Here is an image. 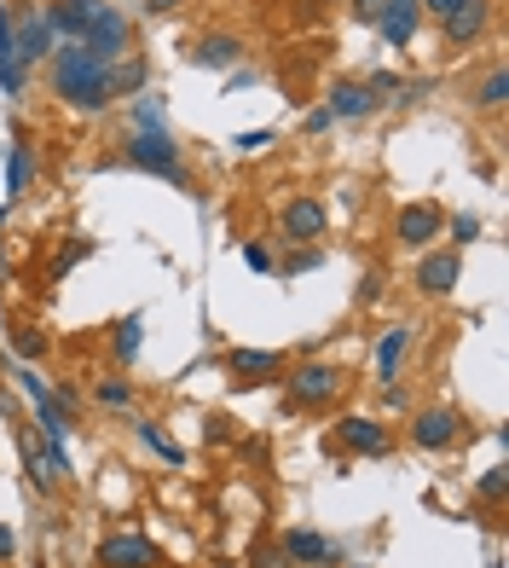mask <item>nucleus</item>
<instances>
[{
  "instance_id": "f03ea898",
  "label": "nucleus",
  "mask_w": 509,
  "mask_h": 568,
  "mask_svg": "<svg viewBox=\"0 0 509 568\" xmlns=\"http://www.w3.org/2000/svg\"><path fill=\"white\" fill-rule=\"evenodd\" d=\"M122 163L139 169V174H156V180L185 186V163H180V146H174L169 128H133L122 140Z\"/></svg>"
},
{
  "instance_id": "dca6fc26",
  "label": "nucleus",
  "mask_w": 509,
  "mask_h": 568,
  "mask_svg": "<svg viewBox=\"0 0 509 568\" xmlns=\"http://www.w3.org/2000/svg\"><path fill=\"white\" fill-rule=\"evenodd\" d=\"M23 87H30V71H23V58L12 47V12H7V0H0V94H7V105L23 99Z\"/></svg>"
},
{
  "instance_id": "49530a36",
  "label": "nucleus",
  "mask_w": 509,
  "mask_h": 568,
  "mask_svg": "<svg viewBox=\"0 0 509 568\" xmlns=\"http://www.w3.org/2000/svg\"><path fill=\"white\" fill-rule=\"evenodd\" d=\"M307 7H336V0H307Z\"/></svg>"
},
{
  "instance_id": "412c9836",
  "label": "nucleus",
  "mask_w": 509,
  "mask_h": 568,
  "mask_svg": "<svg viewBox=\"0 0 509 568\" xmlns=\"http://www.w3.org/2000/svg\"><path fill=\"white\" fill-rule=\"evenodd\" d=\"M30 174H35V151H30V133L12 128V146H7V203H18L30 192Z\"/></svg>"
},
{
  "instance_id": "f257e3e1",
  "label": "nucleus",
  "mask_w": 509,
  "mask_h": 568,
  "mask_svg": "<svg viewBox=\"0 0 509 568\" xmlns=\"http://www.w3.org/2000/svg\"><path fill=\"white\" fill-rule=\"evenodd\" d=\"M46 71H53V94L82 110V117H99V110H110V64H99L82 41H58L53 53H46Z\"/></svg>"
},
{
  "instance_id": "7c9ffc66",
  "label": "nucleus",
  "mask_w": 509,
  "mask_h": 568,
  "mask_svg": "<svg viewBox=\"0 0 509 568\" xmlns=\"http://www.w3.org/2000/svg\"><path fill=\"white\" fill-rule=\"evenodd\" d=\"M503 493H509V464H492L475 482V499H486V505H503Z\"/></svg>"
},
{
  "instance_id": "9d476101",
  "label": "nucleus",
  "mask_w": 509,
  "mask_h": 568,
  "mask_svg": "<svg viewBox=\"0 0 509 568\" xmlns=\"http://www.w3.org/2000/svg\"><path fill=\"white\" fill-rule=\"evenodd\" d=\"M416 297H452L457 290V279H463V249H423V256H416Z\"/></svg>"
},
{
  "instance_id": "bb28decb",
  "label": "nucleus",
  "mask_w": 509,
  "mask_h": 568,
  "mask_svg": "<svg viewBox=\"0 0 509 568\" xmlns=\"http://www.w3.org/2000/svg\"><path fill=\"white\" fill-rule=\"evenodd\" d=\"M18 447H23V470H30V487H35V493H53L58 482H53V470H46V459H41V441H35L23 424H18Z\"/></svg>"
},
{
  "instance_id": "a211bd4d",
  "label": "nucleus",
  "mask_w": 509,
  "mask_h": 568,
  "mask_svg": "<svg viewBox=\"0 0 509 568\" xmlns=\"http://www.w3.org/2000/svg\"><path fill=\"white\" fill-rule=\"evenodd\" d=\"M324 110H331L336 122H365V117H377V99L365 94V82H331V99H324Z\"/></svg>"
},
{
  "instance_id": "b1692460",
  "label": "nucleus",
  "mask_w": 509,
  "mask_h": 568,
  "mask_svg": "<svg viewBox=\"0 0 509 568\" xmlns=\"http://www.w3.org/2000/svg\"><path fill=\"white\" fill-rule=\"evenodd\" d=\"M133 436H139V447H145V452H156L162 464H185L180 441H174V436H169V429H162L156 418H133Z\"/></svg>"
},
{
  "instance_id": "f704fd0d",
  "label": "nucleus",
  "mask_w": 509,
  "mask_h": 568,
  "mask_svg": "<svg viewBox=\"0 0 509 568\" xmlns=\"http://www.w3.org/2000/svg\"><path fill=\"white\" fill-rule=\"evenodd\" d=\"M12 383H18V389L30 395V400H46V395H53V389H46V377H41L35 366H12Z\"/></svg>"
},
{
  "instance_id": "c756f323",
  "label": "nucleus",
  "mask_w": 509,
  "mask_h": 568,
  "mask_svg": "<svg viewBox=\"0 0 509 568\" xmlns=\"http://www.w3.org/2000/svg\"><path fill=\"white\" fill-rule=\"evenodd\" d=\"M128 122H133V128H169V110H162L156 94H139L133 110H128Z\"/></svg>"
},
{
  "instance_id": "a18cd8bd",
  "label": "nucleus",
  "mask_w": 509,
  "mask_h": 568,
  "mask_svg": "<svg viewBox=\"0 0 509 568\" xmlns=\"http://www.w3.org/2000/svg\"><path fill=\"white\" fill-rule=\"evenodd\" d=\"M382 406H393V412L405 406V389H400V383H388V389H382Z\"/></svg>"
},
{
  "instance_id": "e433bc0d",
  "label": "nucleus",
  "mask_w": 509,
  "mask_h": 568,
  "mask_svg": "<svg viewBox=\"0 0 509 568\" xmlns=\"http://www.w3.org/2000/svg\"><path fill=\"white\" fill-rule=\"evenodd\" d=\"M318 261H324V256H318V249H313V244H301V249H295V256H284V279H295V272H313Z\"/></svg>"
},
{
  "instance_id": "5701e85b",
  "label": "nucleus",
  "mask_w": 509,
  "mask_h": 568,
  "mask_svg": "<svg viewBox=\"0 0 509 568\" xmlns=\"http://www.w3.org/2000/svg\"><path fill=\"white\" fill-rule=\"evenodd\" d=\"M405 349H411V325H388L377 336V383H393L405 366Z\"/></svg>"
},
{
  "instance_id": "58836bf2",
  "label": "nucleus",
  "mask_w": 509,
  "mask_h": 568,
  "mask_svg": "<svg viewBox=\"0 0 509 568\" xmlns=\"http://www.w3.org/2000/svg\"><path fill=\"white\" fill-rule=\"evenodd\" d=\"M331 122H336L331 110H324V105H313L307 117H301V133H324V128H331Z\"/></svg>"
},
{
  "instance_id": "79ce46f5",
  "label": "nucleus",
  "mask_w": 509,
  "mask_h": 568,
  "mask_svg": "<svg viewBox=\"0 0 509 568\" xmlns=\"http://www.w3.org/2000/svg\"><path fill=\"white\" fill-rule=\"evenodd\" d=\"M18 557V534L7 528V522H0V562H12Z\"/></svg>"
},
{
  "instance_id": "423d86ee",
  "label": "nucleus",
  "mask_w": 509,
  "mask_h": 568,
  "mask_svg": "<svg viewBox=\"0 0 509 568\" xmlns=\"http://www.w3.org/2000/svg\"><path fill=\"white\" fill-rule=\"evenodd\" d=\"M336 452H354V459H388V452H393V429L377 424V418L347 412V418H336Z\"/></svg>"
},
{
  "instance_id": "2eb2a0df",
  "label": "nucleus",
  "mask_w": 509,
  "mask_h": 568,
  "mask_svg": "<svg viewBox=\"0 0 509 568\" xmlns=\"http://www.w3.org/2000/svg\"><path fill=\"white\" fill-rule=\"evenodd\" d=\"M377 30L388 47H411V35L423 30V0H382L377 7Z\"/></svg>"
},
{
  "instance_id": "0eeeda50",
  "label": "nucleus",
  "mask_w": 509,
  "mask_h": 568,
  "mask_svg": "<svg viewBox=\"0 0 509 568\" xmlns=\"http://www.w3.org/2000/svg\"><path fill=\"white\" fill-rule=\"evenodd\" d=\"M440 233H446V210H440V203H405V210L393 215V244H400V249H416V256H423V249H434Z\"/></svg>"
},
{
  "instance_id": "9b49d317",
  "label": "nucleus",
  "mask_w": 509,
  "mask_h": 568,
  "mask_svg": "<svg viewBox=\"0 0 509 568\" xmlns=\"http://www.w3.org/2000/svg\"><path fill=\"white\" fill-rule=\"evenodd\" d=\"M12 47L23 58V71H30V64H46V53H53V24H46L41 7H18L12 12Z\"/></svg>"
},
{
  "instance_id": "de8ad7c7",
  "label": "nucleus",
  "mask_w": 509,
  "mask_h": 568,
  "mask_svg": "<svg viewBox=\"0 0 509 568\" xmlns=\"http://www.w3.org/2000/svg\"><path fill=\"white\" fill-rule=\"evenodd\" d=\"M0 336H7V313H0Z\"/></svg>"
},
{
  "instance_id": "4468645a",
  "label": "nucleus",
  "mask_w": 509,
  "mask_h": 568,
  "mask_svg": "<svg viewBox=\"0 0 509 568\" xmlns=\"http://www.w3.org/2000/svg\"><path fill=\"white\" fill-rule=\"evenodd\" d=\"M411 447H423V452H446L457 436H463V418L452 412V406H423V412L411 418Z\"/></svg>"
},
{
  "instance_id": "aec40b11",
  "label": "nucleus",
  "mask_w": 509,
  "mask_h": 568,
  "mask_svg": "<svg viewBox=\"0 0 509 568\" xmlns=\"http://www.w3.org/2000/svg\"><path fill=\"white\" fill-rule=\"evenodd\" d=\"M151 87V58L145 53H122L110 64V99H139Z\"/></svg>"
},
{
  "instance_id": "cd10ccee",
  "label": "nucleus",
  "mask_w": 509,
  "mask_h": 568,
  "mask_svg": "<svg viewBox=\"0 0 509 568\" xmlns=\"http://www.w3.org/2000/svg\"><path fill=\"white\" fill-rule=\"evenodd\" d=\"M503 99H509V76H503V64H492V71L480 76V87H475V110H486V117H498L503 110Z\"/></svg>"
},
{
  "instance_id": "ddd939ff",
  "label": "nucleus",
  "mask_w": 509,
  "mask_h": 568,
  "mask_svg": "<svg viewBox=\"0 0 509 568\" xmlns=\"http://www.w3.org/2000/svg\"><path fill=\"white\" fill-rule=\"evenodd\" d=\"M93 562H99V568H156L162 551H156V539H145V534H105L99 551H93Z\"/></svg>"
},
{
  "instance_id": "a19ab883",
  "label": "nucleus",
  "mask_w": 509,
  "mask_h": 568,
  "mask_svg": "<svg viewBox=\"0 0 509 568\" xmlns=\"http://www.w3.org/2000/svg\"><path fill=\"white\" fill-rule=\"evenodd\" d=\"M180 7H185V0H139V12H151V18H169Z\"/></svg>"
},
{
  "instance_id": "20e7f679",
  "label": "nucleus",
  "mask_w": 509,
  "mask_h": 568,
  "mask_svg": "<svg viewBox=\"0 0 509 568\" xmlns=\"http://www.w3.org/2000/svg\"><path fill=\"white\" fill-rule=\"evenodd\" d=\"M82 47L99 58V64H116L122 53H133V24H128V12L105 0V7L93 12V24L82 30Z\"/></svg>"
},
{
  "instance_id": "f8f14e48",
  "label": "nucleus",
  "mask_w": 509,
  "mask_h": 568,
  "mask_svg": "<svg viewBox=\"0 0 509 568\" xmlns=\"http://www.w3.org/2000/svg\"><path fill=\"white\" fill-rule=\"evenodd\" d=\"M278 551L290 557V568H336V562H342V545L324 539L318 528H284Z\"/></svg>"
},
{
  "instance_id": "473e14b6",
  "label": "nucleus",
  "mask_w": 509,
  "mask_h": 568,
  "mask_svg": "<svg viewBox=\"0 0 509 568\" xmlns=\"http://www.w3.org/2000/svg\"><path fill=\"white\" fill-rule=\"evenodd\" d=\"M382 290H388V272H382V267H365V272H359L354 302H359V308H370V302H382Z\"/></svg>"
},
{
  "instance_id": "ea45409f",
  "label": "nucleus",
  "mask_w": 509,
  "mask_h": 568,
  "mask_svg": "<svg viewBox=\"0 0 509 568\" xmlns=\"http://www.w3.org/2000/svg\"><path fill=\"white\" fill-rule=\"evenodd\" d=\"M243 261H249L254 272H272V249H267V244H243Z\"/></svg>"
},
{
  "instance_id": "4be33fe9",
  "label": "nucleus",
  "mask_w": 509,
  "mask_h": 568,
  "mask_svg": "<svg viewBox=\"0 0 509 568\" xmlns=\"http://www.w3.org/2000/svg\"><path fill=\"white\" fill-rule=\"evenodd\" d=\"M139 349H145V313H122V320L110 325V360L128 372L139 360Z\"/></svg>"
},
{
  "instance_id": "4c0bfd02",
  "label": "nucleus",
  "mask_w": 509,
  "mask_h": 568,
  "mask_svg": "<svg viewBox=\"0 0 509 568\" xmlns=\"http://www.w3.org/2000/svg\"><path fill=\"white\" fill-rule=\"evenodd\" d=\"M272 146V128H254V133H238V151L254 157V151H267Z\"/></svg>"
},
{
  "instance_id": "a878e982",
  "label": "nucleus",
  "mask_w": 509,
  "mask_h": 568,
  "mask_svg": "<svg viewBox=\"0 0 509 568\" xmlns=\"http://www.w3.org/2000/svg\"><path fill=\"white\" fill-rule=\"evenodd\" d=\"M35 429H41V441H69V429H76V418H69L64 412V406L53 400V395H46V400H35Z\"/></svg>"
},
{
  "instance_id": "393cba45",
  "label": "nucleus",
  "mask_w": 509,
  "mask_h": 568,
  "mask_svg": "<svg viewBox=\"0 0 509 568\" xmlns=\"http://www.w3.org/2000/svg\"><path fill=\"white\" fill-rule=\"evenodd\" d=\"M7 349L18 354V366H35V360H46V331L41 325H7Z\"/></svg>"
},
{
  "instance_id": "6e6552de",
  "label": "nucleus",
  "mask_w": 509,
  "mask_h": 568,
  "mask_svg": "<svg viewBox=\"0 0 509 568\" xmlns=\"http://www.w3.org/2000/svg\"><path fill=\"white\" fill-rule=\"evenodd\" d=\"M226 372H231L238 389H261V383H284L290 354H278V349H231L226 354Z\"/></svg>"
},
{
  "instance_id": "c03bdc74",
  "label": "nucleus",
  "mask_w": 509,
  "mask_h": 568,
  "mask_svg": "<svg viewBox=\"0 0 509 568\" xmlns=\"http://www.w3.org/2000/svg\"><path fill=\"white\" fill-rule=\"evenodd\" d=\"M377 7H382V0H354V18H359V24H377Z\"/></svg>"
},
{
  "instance_id": "c85d7f7f",
  "label": "nucleus",
  "mask_w": 509,
  "mask_h": 568,
  "mask_svg": "<svg viewBox=\"0 0 509 568\" xmlns=\"http://www.w3.org/2000/svg\"><path fill=\"white\" fill-rule=\"evenodd\" d=\"M93 400L110 406V412H122V406H133V383L128 377H105V383H93Z\"/></svg>"
},
{
  "instance_id": "72a5a7b5",
  "label": "nucleus",
  "mask_w": 509,
  "mask_h": 568,
  "mask_svg": "<svg viewBox=\"0 0 509 568\" xmlns=\"http://www.w3.org/2000/svg\"><path fill=\"white\" fill-rule=\"evenodd\" d=\"M365 94L377 99V105H393V94H400V76H393V71H370V76H365Z\"/></svg>"
},
{
  "instance_id": "2f4dec72",
  "label": "nucleus",
  "mask_w": 509,
  "mask_h": 568,
  "mask_svg": "<svg viewBox=\"0 0 509 568\" xmlns=\"http://www.w3.org/2000/svg\"><path fill=\"white\" fill-rule=\"evenodd\" d=\"M87 256H93V238H69V244L58 249V261H53V285L64 279V272H69V267H82Z\"/></svg>"
},
{
  "instance_id": "1a4fd4ad",
  "label": "nucleus",
  "mask_w": 509,
  "mask_h": 568,
  "mask_svg": "<svg viewBox=\"0 0 509 568\" xmlns=\"http://www.w3.org/2000/svg\"><path fill=\"white\" fill-rule=\"evenodd\" d=\"M278 233H284V244H318L331 233V210H324L313 192H295L284 203V215H278Z\"/></svg>"
},
{
  "instance_id": "f3484780",
  "label": "nucleus",
  "mask_w": 509,
  "mask_h": 568,
  "mask_svg": "<svg viewBox=\"0 0 509 568\" xmlns=\"http://www.w3.org/2000/svg\"><path fill=\"white\" fill-rule=\"evenodd\" d=\"M105 0H46V24H53L58 41H82V30L93 24V12H99Z\"/></svg>"
},
{
  "instance_id": "c9c22d12",
  "label": "nucleus",
  "mask_w": 509,
  "mask_h": 568,
  "mask_svg": "<svg viewBox=\"0 0 509 568\" xmlns=\"http://www.w3.org/2000/svg\"><path fill=\"white\" fill-rule=\"evenodd\" d=\"M446 226H452V249H463V244L480 238V215H452Z\"/></svg>"
},
{
  "instance_id": "39448f33",
  "label": "nucleus",
  "mask_w": 509,
  "mask_h": 568,
  "mask_svg": "<svg viewBox=\"0 0 509 568\" xmlns=\"http://www.w3.org/2000/svg\"><path fill=\"white\" fill-rule=\"evenodd\" d=\"M492 0H463V7H452L446 18H440V35H446V47L452 53H469L480 47L486 35H492Z\"/></svg>"
},
{
  "instance_id": "6ab92c4d",
  "label": "nucleus",
  "mask_w": 509,
  "mask_h": 568,
  "mask_svg": "<svg viewBox=\"0 0 509 568\" xmlns=\"http://www.w3.org/2000/svg\"><path fill=\"white\" fill-rule=\"evenodd\" d=\"M197 64V71H238V58H243V41L238 35H203V41H192V53H185Z\"/></svg>"
},
{
  "instance_id": "7ed1b4c3",
  "label": "nucleus",
  "mask_w": 509,
  "mask_h": 568,
  "mask_svg": "<svg viewBox=\"0 0 509 568\" xmlns=\"http://www.w3.org/2000/svg\"><path fill=\"white\" fill-rule=\"evenodd\" d=\"M284 395H290V406H301V412H324L331 400L347 395V372L324 366V360H301V366L284 372Z\"/></svg>"
},
{
  "instance_id": "37998d69",
  "label": "nucleus",
  "mask_w": 509,
  "mask_h": 568,
  "mask_svg": "<svg viewBox=\"0 0 509 568\" xmlns=\"http://www.w3.org/2000/svg\"><path fill=\"white\" fill-rule=\"evenodd\" d=\"M452 7H463V0H423V18H434V24H440V18H446Z\"/></svg>"
}]
</instances>
